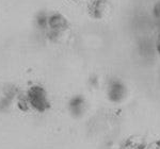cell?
<instances>
[{
	"label": "cell",
	"instance_id": "obj_1",
	"mask_svg": "<svg viewBox=\"0 0 160 149\" xmlns=\"http://www.w3.org/2000/svg\"><path fill=\"white\" fill-rule=\"evenodd\" d=\"M68 20L64 18L61 14H51L48 16V22H47V29L49 30V34L51 37H59L61 34L68 30Z\"/></svg>",
	"mask_w": 160,
	"mask_h": 149
},
{
	"label": "cell",
	"instance_id": "obj_2",
	"mask_svg": "<svg viewBox=\"0 0 160 149\" xmlns=\"http://www.w3.org/2000/svg\"><path fill=\"white\" fill-rule=\"evenodd\" d=\"M88 12L95 19H102L111 12V3L108 0H92L88 6Z\"/></svg>",
	"mask_w": 160,
	"mask_h": 149
},
{
	"label": "cell",
	"instance_id": "obj_3",
	"mask_svg": "<svg viewBox=\"0 0 160 149\" xmlns=\"http://www.w3.org/2000/svg\"><path fill=\"white\" fill-rule=\"evenodd\" d=\"M29 100H30V103L35 109L40 110V111H44L48 107L46 94L42 87H38V86L32 87L29 92Z\"/></svg>",
	"mask_w": 160,
	"mask_h": 149
},
{
	"label": "cell",
	"instance_id": "obj_4",
	"mask_svg": "<svg viewBox=\"0 0 160 149\" xmlns=\"http://www.w3.org/2000/svg\"><path fill=\"white\" fill-rule=\"evenodd\" d=\"M108 94L111 97V99L113 101H117L123 98L124 95V86L121 82L118 81H113L112 83L109 84V89H108Z\"/></svg>",
	"mask_w": 160,
	"mask_h": 149
},
{
	"label": "cell",
	"instance_id": "obj_5",
	"mask_svg": "<svg viewBox=\"0 0 160 149\" xmlns=\"http://www.w3.org/2000/svg\"><path fill=\"white\" fill-rule=\"evenodd\" d=\"M73 1H81V0H73Z\"/></svg>",
	"mask_w": 160,
	"mask_h": 149
}]
</instances>
